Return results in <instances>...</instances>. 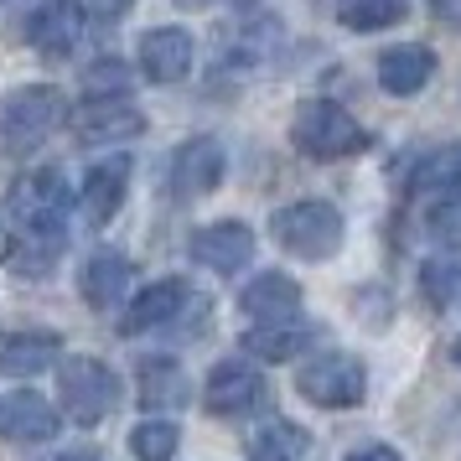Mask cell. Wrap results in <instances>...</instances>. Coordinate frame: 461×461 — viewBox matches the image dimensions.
<instances>
[{
    "mask_svg": "<svg viewBox=\"0 0 461 461\" xmlns=\"http://www.w3.org/2000/svg\"><path fill=\"white\" fill-rule=\"evenodd\" d=\"M78 285H84V301L94 312H120L130 295H135V265L120 249H94L84 259Z\"/></svg>",
    "mask_w": 461,
    "mask_h": 461,
    "instance_id": "cell-13",
    "label": "cell"
},
{
    "mask_svg": "<svg viewBox=\"0 0 461 461\" xmlns=\"http://www.w3.org/2000/svg\"><path fill=\"white\" fill-rule=\"evenodd\" d=\"M270 239L285 254L316 265V259H332V254L342 249L348 218H342L337 203H327V197H301V203H291V208L270 212Z\"/></svg>",
    "mask_w": 461,
    "mask_h": 461,
    "instance_id": "cell-1",
    "label": "cell"
},
{
    "mask_svg": "<svg viewBox=\"0 0 461 461\" xmlns=\"http://www.w3.org/2000/svg\"><path fill=\"white\" fill-rule=\"evenodd\" d=\"M26 42L37 47L47 63L73 58V47L84 42V5L78 0H42L26 22Z\"/></svg>",
    "mask_w": 461,
    "mask_h": 461,
    "instance_id": "cell-10",
    "label": "cell"
},
{
    "mask_svg": "<svg viewBox=\"0 0 461 461\" xmlns=\"http://www.w3.org/2000/svg\"><path fill=\"white\" fill-rule=\"evenodd\" d=\"M63 363V337L47 327H22V332H0V374L5 378H37Z\"/></svg>",
    "mask_w": 461,
    "mask_h": 461,
    "instance_id": "cell-14",
    "label": "cell"
},
{
    "mask_svg": "<svg viewBox=\"0 0 461 461\" xmlns=\"http://www.w3.org/2000/svg\"><path fill=\"white\" fill-rule=\"evenodd\" d=\"M78 5H84L88 16H99V22H120L135 0H78Z\"/></svg>",
    "mask_w": 461,
    "mask_h": 461,
    "instance_id": "cell-31",
    "label": "cell"
},
{
    "mask_svg": "<svg viewBox=\"0 0 461 461\" xmlns=\"http://www.w3.org/2000/svg\"><path fill=\"white\" fill-rule=\"evenodd\" d=\"M52 461H99V451H63V456H52Z\"/></svg>",
    "mask_w": 461,
    "mask_h": 461,
    "instance_id": "cell-34",
    "label": "cell"
},
{
    "mask_svg": "<svg viewBox=\"0 0 461 461\" xmlns=\"http://www.w3.org/2000/svg\"><path fill=\"white\" fill-rule=\"evenodd\" d=\"M249 456L254 461H306L312 456V430L295 420H270L249 436Z\"/></svg>",
    "mask_w": 461,
    "mask_h": 461,
    "instance_id": "cell-23",
    "label": "cell"
},
{
    "mask_svg": "<svg viewBox=\"0 0 461 461\" xmlns=\"http://www.w3.org/2000/svg\"><path fill=\"white\" fill-rule=\"evenodd\" d=\"M63 430V415H58V404L42 399L37 389H11V394L0 399V436L16 440V446H42Z\"/></svg>",
    "mask_w": 461,
    "mask_h": 461,
    "instance_id": "cell-11",
    "label": "cell"
},
{
    "mask_svg": "<svg viewBox=\"0 0 461 461\" xmlns=\"http://www.w3.org/2000/svg\"><path fill=\"white\" fill-rule=\"evenodd\" d=\"M239 312L249 321H295L301 316V280L285 270L254 275L249 285L239 291Z\"/></svg>",
    "mask_w": 461,
    "mask_h": 461,
    "instance_id": "cell-16",
    "label": "cell"
},
{
    "mask_svg": "<svg viewBox=\"0 0 461 461\" xmlns=\"http://www.w3.org/2000/svg\"><path fill=\"white\" fill-rule=\"evenodd\" d=\"M58 254H63V229H16L11 270L22 280H47L58 270Z\"/></svg>",
    "mask_w": 461,
    "mask_h": 461,
    "instance_id": "cell-22",
    "label": "cell"
},
{
    "mask_svg": "<svg viewBox=\"0 0 461 461\" xmlns=\"http://www.w3.org/2000/svg\"><path fill=\"white\" fill-rule=\"evenodd\" d=\"M430 233H436L440 244L451 239V249L461 244V197H446L436 212H430Z\"/></svg>",
    "mask_w": 461,
    "mask_h": 461,
    "instance_id": "cell-30",
    "label": "cell"
},
{
    "mask_svg": "<svg viewBox=\"0 0 461 461\" xmlns=\"http://www.w3.org/2000/svg\"><path fill=\"white\" fill-rule=\"evenodd\" d=\"M223 171H229L223 146L212 135H192V140H182V146L171 150L167 187L176 203H203V197H212V192L223 187Z\"/></svg>",
    "mask_w": 461,
    "mask_h": 461,
    "instance_id": "cell-7",
    "label": "cell"
},
{
    "mask_svg": "<svg viewBox=\"0 0 461 461\" xmlns=\"http://www.w3.org/2000/svg\"><path fill=\"white\" fill-rule=\"evenodd\" d=\"M259 394H265V378H259V368L244 363V357H223V363H212V374L203 378V404H208V415H218V420H233V415H244V410H254Z\"/></svg>",
    "mask_w": 461,
    "mask_h": 461,
    "instance_id": "cell-9",
    "label": "cell"
},
{
    "mask_svg": "<svg viewBox=\"0 0 461 461\" xmlns=\"http://www.w3.org/2000/svg\"><path fill=\"white\" fill-rule=\"evenodd\" d=\"M456 285H461V254H436V259H425V270H420V291L430 295V306H446Z\"/></svg>",
    "mask_w": 461,
    "mask_h": 461,
    "instance_id": "cell-28",
    "label": "cell"
},
{
    "mask_svg": "<svg viewBox=\"0 0 461 461\" xmlns=\"http://www.w3.org/2000/svg\"><path fill=\"white\" fill-rule=\"evenodd\" d=\"M197 63V37L187 26H150L140 37V73L150 84H182Z\"/></svg>",
    "mask_w": 461,
    "mask_h": 461,
    "instance_id": "cell-12",
    "label": "cell"
},
{
    "mask_svg": "<svg viewBox=\"0 0 461 461\" xmlns=\"http://www.w3.org/2000/svg\"><path fill=\"white\" fill-rule=\"evenodd\" d=\"M187 306V280H176V275H167V280H156V285H146V291H135L125 301V316H120V332L125 337H140V332H156V327H167V321H176V312Z\"/></svg>",
    "mask_w": 461,
    "mask_h": 461,
    "instance_id": "cell-17",
    "label": "cell"
},
{
    "mask_svg": "<svg viewBox=\"0 0 461 461\" xmlns=\"http://www.w3.org/2000/svg\"><path fill=\"white\" fill-rule=\"evenodd\" d=\"M192 259L208 265L212 275H239L254 259V229L249 223H208L192 233Z\"/></svg>",
    "mask_w": 461,
    "mask_h": 461,
    "instance_id": "cell-15",
    "label": "cell"
},
{
    "mask_svg": "<svg viewBox=\"0 0 461 461\" xmlns=\"http://www.w3.org/2000/svg\"><path fill=\"white\" fill-rule=\"evenodd\" d=\"M140 404H146V415H171V410H182L187 404V374H182V363L176 357H146L140 368Z\"/></svg>",
    "mask_w": 461,
    "mask_h": 461,
    "instance_id": "cell-20",
    "label": "cell"
},
{
    "mask_svg": "<svg viewBox=\"0 0 461 461\" xmlns=\"http://www.w3.org/2000/svg\"><path fill=\"white\" fill-rule=\"evenodd\" d=\"M68 120H73L78 146H125L135 135H146V114L130 99H84Z\"/></svg>",
    "mask_w": 461,
    "mask_h": 461,
    "instance_id": "cell-8",
    "label": "cell"
},
{
    "mask_svg": "<svg viewBox=\"0 0 461 461\" xmlns=\"http://www.w3.org/2000/svg\"><path fill=\"white\" fill-rule=\"evenodd\" d=\"M176 446H182V430L167 415H150L130 430V456L135 461H176Z\"/></svg>",
    "mask_w": 461,
    "mask_h": 461,
    "instance_id": "cell-24",
    "label": "cell"
},
{
    "mask_svg": "<svg viewBox=\"0 0 461 461\" xmlns=\"http://www.w3.org/2000/svg\"><path fill=\"white\" fill-rule=\"evenodd\" d=\"M125 192H130V161H99L84 176V187H78V208H84V218L94 229H104V223H114Z\"/></svg>",
    "mask_w": 461,
    "mask_h": 461,
    "instance_id": "cell-19",
    "label": "cell"
},
{
    "mask_svg": "<svg viewBox=\"0 0 461 461\" xmlns=\"http://www.w3.org/2000/svg\"><path fill=\"white\" fill-rule=\"evenodd\" d=\"M415 187L420 192H440V197H461V140L456 146L430 150L415 167Z\"/></svg>",
    "mask_w": 461,
    "mask_h": 461,
    "instance_id": "cell-25",
    "label": "cell"
},
{
    "mask_svg": "<svg viewBox=\"0 0 461 461\" xmlns=\"http://www.w3.org/2000/svg\"><path fill=\"white\" fill-rule=\"evenodd\" d=\"M436 16L446 26H456V32H461V0H436Z\"/></svg>",
    "mask_w": 461,
    "mask_h": 461,
    "instance_id": "cell-33",
    "label": "cell"
},
{
    "mask_svg": "<svg viewBox=\"0 0 461 461\" xmlns=\"http://www.w3.org/2000/svg\"><path fill=\"white\" fill-rule=\"evenodd\" d=\"M182 5H197V0H182Z\"/></svg>",
    "mask_w": 461,
    "mask_h": 461,
    "instance_id": "cell-36",
    "label": "cell"
},
{
    "mask_svg": "<svg viewBox=\"0 0 461 461\" xmlns=\"http://www.w3.org/2000/svg\"><path fill=\"white\" fill-rule=\"evenodd\" d=\"M114 399H120V378H114L109 363H99V357H88V353L58 363V404H63V415L73 425H84V430L104 425Z\"/></svg>",
    "mask_w": 461,
    "mask_h": 461,
    "instance_id": "cell-4",
    "label": "cell"
},
{
    "mask_svg": "<svg viewBox=\"0 0 461 461\" xmlns=\"http://www.w3.org/2000/svg\"><path fill=\"white\" fill-rule=\"evenodd\" d=\"M337 16L348 32H389L410 16V5L404 0H342L337 5Z\"/></svg>",
    "mask_w": 461,
    "mask_h": 461,
    "instance_id": "cell-26",
    "label": "cell"
},
{
    "mask_svg": "<svg viewBox=\"0 0 461 461\" xmlns=\"http://www.w3.org/2000/svg\"><path fill=\"white\" fill-rule=\"evenodd\" d=\"M0 5H5V0H0Z\"/></svg>",
    "mask_w": 461,
    "mask_h": 461,
    "instance_id": "cell-37",
    "label": "cell"
},
{
    "mask_svg": "<svg viewBox=\"0 0 461 461\" xmlns=\"http://www.w3.org/2000/svg\"><path fill=\"white\" fill-rule=\"evenodd\" d=\"M436 78V52L430 47H389L384 58H378V88L384 94H394V99H415L420 88Z\"/></svg>",
    "mask_w": 461,
    "mask_h": 461,
    "instance_id": "cell-18",
    "label": "cell"
},
{
    "mask_svg": "<svg viewBox=\"0 0 461 461\" xmlns=\"http://www.w3.org/2000/svg\"><path fill=\"white\" fill-rule=\"evenodd\" d=\"M68 114H73V109H68L63 88H52V84L11 88V94L0 99V146L11 150V156H26V150L42 146L52 130H63Z\"/></svg>",
    "mask_w": 461,
    "mask_h": 461,
    "instance_id": "cell-2",
    "label": "cell"
},
{
    "mask_svg": "<svg viewBox=\"0 0 461 461\" xmlns=\"http://www.w3.org/2000/svg\"><path fill=\"white\" fill-rule=\"evenodd\" d=\"M73 182H68L58 167H37L22 171L11 192H5V212L16 229H63V212L73 208Z\"/></svg>",
    "mask_w": 461,
    "mask_h": 461,
    "instance_id": "cell-5",
    "label": "cell"
},
{
    "mask_svg": "<svg viewBox=\"0 0 461 461\" xmlns=\"http://www.w3.org/2000/svg\"><path fill=\"white\" fill-rule=\"evenodd\" d=\"M348 461H399V451L394 446H384V440H368V446L348 451Z\"/></svg>",
    "mask_w": 461,
    "mask_h": 461,
    "instance_id": "cell-32",
    "label": "cell"
},
{
    "mask_svg": "<svg viewBox=\"0 0 461 461\" xmlns=\"http://www.w3.org/2000/svg\"><path fill=\"white\" fill-rule=\"evenodd\" d=\"M451 363H456V368H461V337H456V342H451Z\"/></svg>",
    "mask_w": 461,
    "mask_h": 461,
    "instance_id": "cell-35",
    "label": "cell"
},
{
    "mask_svg": "<svg viewBox=\"0 0 461 461\" xmlns=\"http://www.w3.org/2000/svg\"><path fill=\"white\" fill-rule=\"evenodd\" d=\"M84 99H130V68L120 58H99L84 68Z\"/></svg>",
    "mask_w": 461,
    "mask_h": 461,
    "instance_id": "cell-27",
    "label": "cell"
},
{
    "mask_svg": "<svg viewBox=\"0 0 461 461\" xmlns=\"http://www.w3.org/2000/svg\"><path fill=\"white\" fill-rule=\"evenodd\" d=\"M244 348L259 363H291V357H301L312 348V332L301 321H254L244 332Z\"/></svg>",
    "mask_w": 461,
    "mask_h": 461,
    "instance_id": "cell-21",
    "label": "cell"
},
{
    "mask_svg": "<svg viewBox=\"0 0 461 461\" xmlns=\"http://www.w3.org/2000/svg\"><path fill=\"white\" fill-rule=\"evenodd\" d=\"M291 146L312 161H348L357 150H368V130L337 99H306L291 120Z\"/></svg>",
    "mask_w": 461,
    "mask_h": 461,
    "instance_id": "cell-3",
    "label": "cell"
},
{
    "mask_svg": "<svg viewBox=\"0 0 461 461\" xmlns=\"http://www.w3.org/2000/svg\"><path fill=\"white\" fill-rule=\"evenodd\" d=\"M295 389L316 410H353L368 394V368L353 353H321L295 374Z\"/></svg>",
    "mask_w": 461,
    "mask_h": 461,
    "instance_id": "cell-6",
    "label": "cell"
},
{
    "mask_svg": "<svg viewBox=\"0 0 461 461\" xmlns=\"http://www.w3.org/2000/svg\"><path fill=\"white\" fill-rule=\"evenodd\" d=\"M280 22H270V16H254V22H244V32H233V58H244V63H254V58H270L275 47H280Z\"/></svg>",
    "mask_w": 461,
    "mask_h": 461,
    "instance_id": "cell-29",
    "label": "cell"
}]
</instances>
